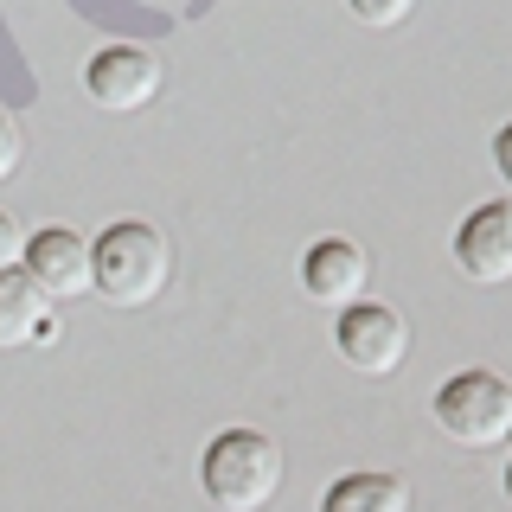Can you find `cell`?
Instances as JSON below:
<instances>
[{"instance_id":"7c38bea8","label":"cell","mask_w":512,"mask_h":512,"mask_svg":"<svg viewBox=\"0 0 512 512\" xmlns=\"http://www.w3.org/2000/svg\"><path fill=\"white\" fill-rule=\"evenodd\" d=\"M20 154H26L20 122H13V116H0V180H13V173H20Z\"/></svg>"},{"instance_id":"7a4b0ae2","label":"cell","mask_w":512,"mask_h":512,"mask_svg":"<svg viewBox=\"0 0 512 512\" xmlns=\"http://www.w3.org/2000/svg\"><path fill=\"white\" fill-rule=\"evenodd\" d=\"M90 269H96V288L116 308H148V301H160V288L173 276V244L154 224L122 218L90 244Z\"/></svg>"},{"instance_id":"ba28073f","label":"cell","mask_w":512,"mask_h":512,"mask_svg":"<svg viewBox=\"0 0 512 512\" xmlns=\"http://www.w3.org/2000/svg\"><path fill=\"white\" fill-rule=\"evenodd\" d=\"M365 282H372V256L359 244H346V237H320V244H308V256H301V288H308L314 301H327V308L365 301Z\"/></svg>"},{"instance_id":"4fadbf2b","label":"cell","mask_w":512,"mask_h":512,"mask_svg":"<svg viewBox=\"0 0 512 512\" xmlns=\"http://www.w3.org/2000/svg\"><path fill=\"white\" fill-rule=\"evenodd\" d=\"M20 263H26V237H20V224L0 212V276H7V269H20Z\"/></svg>"},{"instance_id":"30bf717a","label":"cell","mask_w":512,"mask_h":512,"mask_svg":"<svg viewBox=\"0 0 512 512\" xmlns=\"http://www.w3.org/2000/svg\"><path fill=\"white\" fill-rule=\"evenodd\" d=\"M320 512H410V487L397 474H340Z\"/></svg>"},{"instance_id":"9a60e30c","label":"cell","mask_w":512,"mask_h":512,"mask_svg":"<svg viewBox=\"0 0 512 512\" xmlns=\"http://www.w3.org/2000/svg\"><path fill=\"white\" fill-rule=\"evenodd\" d=\"M506 500H512V461H506Z\"/></svg>"},{"instance_id":"52a82bcc","label":"cell","mask_w":512,"mask_h":512,"mask_svg":"<svg viewBox=\"0 0 512 512\" xmlns=\"http://www.w3.org/2000/svg\"><path fill=\"white\" fill-rule=\"evenodd\" d=\"M455 263L480 288L512 282V205H474L455 231Z\"/></svg>"},{"instance_id":"277c9868","label":"cell","mask_w":512,"mask_h":512,"mask_svg":"<svg viewBox=\"0 0 512 512\" xmlns=\"http://www.w3.org/2000/svg\"><path fill=\"white\" fill-rule=\"evenodd\" d=\"M333 340H340V359L352 372L391 378L397 365H404V352H410V320L397 308H384V301H352V308H340Z\"/></svg>"},{"instance_id":"6da1fadb","label":"cell","mask_w":512,"mask_h":512,"mask_svg":"<svg viewBox=\"0 0 512 512\" xmlns=\"http://www.w3.org/2000/svg\"><path fill=\"white\" fill-rule=\"evenodd\" d=\"M205 500L218 512H263L282 493V448L263 429H224L199 461Z\"/></svg>"},{"instance_id":"9c48e42d","label":"cell","mask_w":512,"mask_h":512,"mask_svg":"<svg viewBox=\"0 0 512 512\" xmlns=\"http://www.w3.org/2000/svg\"><path fill=\"white\" fill-rule=\"evenodd\" d=\"M52 333V301L32 288L26 269H7L0 276V346H32V340H45Z\"/></svg>"},{"instance_id":"3957f363","label":"cell","mask_w":512,"mask_h":512,"mask_svg":"<svg viewBox=\"0 0 512 512\" xmlns=\"http://www.w3.org/2000/svg\"><path fill=\"white\" fill-rule=\"evenodd\" d=\"M436 423L461 448H500L512 442V384L500 372H455L436 391Z\"/></svg>"},{"instance_id":"5bb4252c","label":"cell","mask_w":512,"mask_h":512,"mask_svg":"<svg viewBox=\"0 0 512 512\" xmlns=\"http://www.w3.org/2000/svg\"><path fill=\"white\" fill-rule=\"evenodd\" d=\"M493 167H500V180L512 186V122L500 128V135H493Z\"/></svg>"},{"instance_id":"8992f818","label":"cell","mask_w":512,"mask_h":512,"mask_svg":"<svg viewBox=\"0 0 512 512\" xmlns=\"http://www.w3.org/2000/svg\"><path fill=\"white\" fill-rule=\"evenodd\" d=\"M26 276L32 288H39L45 301H77L96 288V269H90V244L77 231H64V224H52V231L26 237Z\"/></svg>"},{"instance_id":"5b68a950","label":"cell","mask_w":512,"mask_h":512,"mask_svg":"<svg viewBox=\"0 0 512 512\" xmlns=\"http://www.w3.org/2000/svg\"><path fill=\"white\" fill-rule=\"evenodd\" d=\"M160 84H167V71H160V58L148 52V45H103V52L90 58V71H84V90L103 109H116V116L154 103Z\"/></svg>"},{"instance_id":"8fae6325","label":"cell","mask_w":512,"mask_h":512,"mask_svg":"<svg viewBox=\"0 0 512 512\" xmlns=\"http://www.w3.org/2000/svg\"><path fill=\"white\" fill-rule=\"evenodd\" d=\"M346 7H352V20H359V26H404L410 20V13H416V0H346Z\"/></svg>"}]
</instances>
